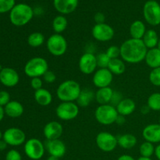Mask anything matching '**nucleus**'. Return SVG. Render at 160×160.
Returning <instances> with one entry per match:
<instances>
[{
  "label": "nucleus",
  "mask_w": 160,
  "mask_h": 160,
  "mask_svg": "<svg viewBox=\"0 0 160 160\" xmlns=\"http://www.w3.org/2000/svg\"><path fill=\"white\" fill-rule=\"evenodd\" d=\"M120 57L125 62L131 64L140 63L145 60L148 48L142 39L129 38L120 46Z\"/></svg>",
  "instance_id": "f257e3e1"
},
{
  "label": "nucleus",
  "mask_w": 160,
  "mask_h": 160,
  "mask_svg": "<svg viewBox=\"0 0 160 160\" xmlns=\"http://www.w3.org/2000/svg\"><path fill=\"white\" fill-rule=\"evenodd\" d=\"M79 83L74 80H66L56 90V96L61 102H76L81 92Z\"/></svg>",
  "instance_id": "f03ea898"
},
{
  "label": "nucleus",
  "mask_w": 160,
  "mask_h": 160,
  "mask_svg": "<svg viewBox=\"0 0 160 160\" xmlns=\"http://www.w3.org/2000/svg\"><path fill=\"white\" fill-rule=\"evenodd\" d=\"M34 17L33 9L28 4L19 3L15 5L9 12V20L16 27H23L28 24Z\"/></svg>",
  "instance_id": "7ed1b4c3"
},
{
  "label": "nucleus",
  "mask_w": 160,
  "mask_h": 160,
  "mask_svg": "<svg viewBox=\"0 0 160 160\" xmlns=\"http://www.w3.org/2000/svg\"><path fill=\"white\" fill-rule=\"evenodd\" d=\"M48 70V63L42 57H34L26 62L23 68L24 73L30 78H42Z\"/></svg>",
  "instance_id": "20e7f679"
},
{
  "label": "nucleus",
  "mask_w": 160,
  "mask_h": 160,
  "mask_svg": "<svg viewBox=\"0 0 160 160\" xmlns=\"http://www.w3.org/2000/svg\"><path fill=\"white\" fill-rule=\"evenodd\" d=\"M119 113L115 106L111 104L99 105L95 111V120L104 126L115 123Z\"/></svg>",
  "instance_id": "39448f33"
},
{
  "label": "nucleus",
  "mask_w": 160,
  "mask_h": 160,
  "mask_svg": "<svg viewBox=\"0 0 160 160\" xmlns=\"http://www.w3.org/2000/svg\"><path fill=\"white\" fill-rule=\"evenodd\" d=\"M46 48L52 56H62L67 52L68 43L62 34H53L47 39Z\"/></svg>",
  "instance_id": "423d86ee"
},
{
  "label": "nucleus",
  "mask_w": 160,
  "mask_h": 160,
  "mask_svg": "<svg viewBox=\"0 0 160 160\" xmlns=\"http://www.w3.org/2000/svg\"><path fill=\"white\" fill-rule=\"evenodd\" d=\"M56 114L62 121L73 120L79 114V106L75 102H61L56 107Z\"/></svg>",
  "instance_id": "0eeeda50"
},
{
  "label": "nucleus",
  "mask_w": 160,
  "mask_h": 160,
  "mask_svg": "<svg viewBox=\"0 0 160 160\" xmlns=\"http://www.w3.org/2000/svg\"><path fill=\"white\" fill-rule=\"evenodd\" d=\"M143 16L145 21L151 26L160 24V4L155 0H148L143 7Z\"/></svg>",
  "instance_id": "6e6552de"
},
{
  "label": "nucleus",
  "mask_w": 160,
  "mask_h": 160,
  "mask_svg": "<svg viewBox=\"0 0 160 160\" xmlns=\"http://www.w3.org/2000/svg\"><path fill=\"white\" fill-rule=\"evenodd\" d=\"M45 144L38 138H31L24 143L25 155L31 160H39L45 155Z\"/></svg>",
  "instance_id": "1a4fd4ad"
},
{
  "label": "nucleus",
  "mask_w": 160,
  "mask_h": 160,
  "mask_svg": "<svg viewBox=\"0 0 160 160\" xmlns=\"http://www.w3.org/2000/svg\"><path fill=\"white\" fill-rule=\"evenodd\" d=\"M97 147L104 152H111L114 151L118 145L117 137L111 133L102 131L97 134L95 138Z\"/></svg>",
  "instance_id": "9d476101"
},
{
  "label": "nucleus",
  "mask_w": 160,
  "mask_h": 160,
  "mask_svg": "<svg viewBox=\"0 0 160 160\" xmlns=\"http://www.w3.org/2000/svg\"><path fill=\"white\" fill-rule=\"evenodd\" d=\"M2 139L9 146H20L26 142V134L20 128H10L3 132Z\"/></svg>",
  "instance_id": "9b49d317"
},
{
  "label": "nucleus",
  "mask_w": 160,
  "mask_h": 160,
  "mask_svg": "<svg viewBox=\"0 0 160 160\" xmlns=\"http://www.w3.org/2000/svg\"><path fill=\"white\" fill-rule=\"evenodd\" d=\"M80 71L86 75L95 73L98 68L96 56L90 52H86L81 56L78 62Z\"/></svg>",
  "instance_id": "f8f14e48"
},
{
  "label": "nucleus",
  "mask_w": 160,
  "mask_h": 160,
  "mask_svg": "<svg viewBox=\"0 0 160 160\" xmlns=\"http://www.w3.org/2000/svg\"><path fill=\"white\" fill-rule=\"evenodd\" d=\"M114 30L110 25L106 23H96L92 28V34L94 38L100 42H106L112 40L114 37Z\"/></svg>",
  "instance_id": "ddd939ff"
},
{
  "label": "nucleus",
  "mask_w": 160,
  "mask_h": 160,
  "mask_svg": "<svg viewBox=\"0 0 160 160\" xmlns=\"http://www.w3.org/2000/svg\"><path fill=\"white\" fill-rule=\"evenodd\" d=\"M113 80V74L108 68H98L92 78L93 84L97 88L109 87Z\"/></svg>",
  "instance_id": "4468645a"
},
{
  "label": "nucleus",
  "mask_w": 160,
  "mask_h": 160,
  "mask_svg": "<svg viewBox=\"0 0 160 160\" xmlns=\"http://www.w3.org/2000/svg\"><path fill=\"white\" fill-rule=\"evenodd\" d=\"M20 81V75L11 67H4L0 72V83L5 87L13 88Z\"/></svg>",
  "instance_id": "2eb2a0df"
},
{
  "label": "nucleus",
  "mask_w": 160,
  "mask_h": 160,
  "mask_svg": "<svg viewBox=\"0 0 160 160\" xmlns=\"http://www.w3.org/2000/svg\"><path fill=\"white\" fill-rule=\"evenodd\" d=\"M45 150L52 156L62 158L67 152V147L64 142L60 139L56 140H46L45 143Z\"/></svg>",
  "instance_id": "dca6fc26"
},
{
  "label": "nucleus",
  "mask_w": 160,
  "mask_h": 160,
  "mask_svg": "<svg viewBox=\"0 0 160 160\" xmlns=\"http://www.w3.org/2000/svg\"><path fill=\"white\" fill-rule=\"evenodd\" d=\"M63 133V127L58 121H50L45 125L43 134L46 140L60 139Z\"/></svg>",
  "instance_id": "f3484780"
},
{
  "label": "nucleus",
  "mask_w": 160,
  "mask_h": 160,
  "mask_svg": "<svg viewBox=\"0 0 160 160\" xmlns=\"http://www.w3.org/2000/svg\"><path fill=\"white\" fill-rule=\"evenodd\" d=\"M142 136L146 142L152 144L160 143V124H148L142 131Z\"/></svg>",
  "instance_id": "a211bd4d"
},
{
  "label": "nucleus",
  "mask_w": 160,
  "mask_h": 160,
  "mask_svg": "<svg viewBox=\"0 0 160 160\" xmlns=\"http://www.w3.org/2000/svg\"><path fill=\"white\" fill-rule=\"evenodd\" d=\"M55 9L62 15L74 12L78 6V0H53Z\"/></svg>",
  "instance_id": "6ab92c4d"
},
{
  "label": "nucleus",
  "mask_w": 160,
  "mask_h": 160,
  "mask_svg": "<svg viewBox=\"0 0 160 160\" xmlns=\"http://www.w3.org/2000/svg\"><path fill=\"white\" fill-rule=\"evenodd\" d=\"M5 114L10 118H18L23 115L24 112L23 106L18 101L12 100L6 106H4Z\"/></svg>",
  "instance_id": "aec40b11"
},
{
  "label": "nucleus",
  "mask_w": 160,
  "mask_h": 160,
  "mask_svg": "<svg viewBox=\"0 0 160 160\" xmlns=\"http://www.w3.org/2000/svg\"><path fill=\"white\" fill-rule=\"evenodd\" d=\"M119 115L128 117L132 114L136 109V103L133 99L129 98H123L116 106Z\"/></svg>",
  "instance_id": "412c9836"
},
{
  "label": "nucleus",
  "mask_w": 160,
  "mask_h": 160,
  "mask_svg": "<svg viewBox=\"0 0 160 160\" xmlns=\"http://www.w3.org/2000/svg\"><path fill=\"white\" fill-rule=\"evenodd\" d=\"M114 91L110 87L102 88L96 91L95 99L99 105L110 104Z\"/></svg>",
  "instance_id": "4be33fe9"
},
{
  "label": "nucleus",
  "mask_w": 160,
  "mask_h": 160,
  "mask_svg": "<svg viewBox=\"0 0 160 160\" xmlns=\"http://www.w3.org/2000/svg\"><path fill=\"white\" fill-rule=\"evenodd\" d=\"M34 98L37 104L42 106H48L52 102V95L48 90L45 88H41L34 91Z\"/></svg>",
  "instance_id": "5701e85b"
},
{
  "label": "nucleus",
  "mask_w": 160,
  "mask_h": 160,
  "mask_svg": "<svg viewBox=\"0 0 160 160\" xmlns=\"http://www.w3.org/2000/svg\"><path fill=\"white\" fill-rule=\"evenodd\" d=\"M145 62L152 69L160 67V50L157 48L148 49L145 58Z\"/></svg>",
  "instance_id": "b1692460"
},
{
  "label": "nucleus",
  "mask_w": 160,
  "mask_h": 160,
  "mask_svg": "<svg viewBox=\"0 0 160 160\" xmlns=\"http://www.w3.org/2000/svg\"><path fill=\"white\" fill-rule=\"evenodd\" d=\"M95 92L89 88L82 89L77 99V104L79 107H87L95 99Z\"/></svg>",
  "instance_id": "393cba45"
},
{
  "label": "nucleus",
  "mask_w": 160,
  "mask_h": 160,
  "mask_svg": "<svg viewBox=\"0 0 160 160\" xmlns=\"http://www.w3.org/2000/svg\"><path fill=\"white\" fill-rule=\"evenodd\" d=\"M146 31V27L142 20H135L130 26V34L131 38L142 39Z\"/></svg>",
  "instance_id": "a878e982"
},
{
  "label": "nucleus",
  "mask_w": 160,
  "mask_h": 160,
  "mask_svg": "<svg viewBox=\"0 0 160 160\" xmlns=\"http://www.w3.org/2000/svg\"><path fill=\"white\" fill-rule=\"evenodd\" d=\"M118 145L123 149H131L138 143V139L134 134H124L117 137Z\"/></svg>",
  "instance_id": "bb28decb"
},
{
  "label": "nucleus",
  "mask_w": 160,
  "mask_h": 160,
  "mask_svg": "<svg viewBox=\"0 0 160 160\" xmlns=\"http://www.w3.org/2000/svg\"><path fill=\"white\" fill-rule=\"evenodd\" d=\"M159 36L157 32L153 29L147 30L145 35L142 38V42L148 49L154 48L157 47L158 42H159Z\"/></svg>",
  "instance_id": "cd10ccee"
},
{
  "label": "nucleus",
  "mask_w": 160,
  "mask_h": 160,
  "mask_svg": "<svg viewBox=\"0 0 160 160\" xmlns=\"http://www.w3.org/2000/svg\"><path fill=\"white\" fill-rule=\"evenodd\" d=\"M108 69L113 75H121L126 70V64L124 61L120 58L111 59Z\"/></svg>",
  "instance_id": "c85d7f7f"
},
{
  "label": "nucleus",
  "mask_w": 160,
  "mask_h": 160,
  "mask_svg": "<svg viewBox=\"0 0 160 160\" xmlns=\"http://www.w3.org/2000/svg\"><path fill=\"white\" fill-rule=\"evenodd\" d=\"M68 26L67 19L64 16L59 15L55 17L52 20V29L55 34H62L66 31Z\"/></svg>",
  "instance_id": "c756f323"
},
{
  "label": "nucleus",
  "mask_w": 160,
  "mask_h": 160,
  "mask_svg": "<svg viewBox=\"0 0 160 160\" xmlns=\"http://www.w3.org/2000/svg\"><path fill=\"white\" fill-rule=\"evenodd\" d=\"M28 44L32 48H38L45 42V36L41 32H33L28 37Z\"/></svg>",
  "instance_id": "7c9ffc66"
},
{
  "label": "nucleus",
  "mask_w": 160,
  "mask_h": 160,
  "mask_svg": "<svg viewBox=\"0 0 160 160\" xmlns=\"http://www.w3.org/2000/svg\"><path fill=\"white\" fill-rule=\"evenodd\" d=\"M155 149L154 144L145 141L139 147V153L142 157L151 158L155 154Z\"/></svg>",
  "instance_id": "2f4dec72"
},
{
  "label": "nucleus",
  "mask_w": 160,
  "mask_h": 160,
  "mask_svg": "<svg viewBox=\"0 0 160 160\" xmlns=\"http://www.w3.org/2000/svg\"><path fill=\"white\" fill-rule=\"evenodd\" d=\"M147 106L150 110L160 111V93L155 92L149 95L147 100Z\"/></svg>",
  "instance_id": "473e14b6"
},
{
  "label": "nucleus",
  "mask_w": 160,
  "mask_h": 160,
  "mask_svg": "<svg viewBox=\"0 0 160 160\" xmlns=\"http://www.w3.org/2000/svg\"><path fill=\"white\" fill-rule=\"evenodd\" d=\"M96 59L98 68H108V66L111 60L106 52H101L97 55Z\"/></svg>",
  "instance_id": "72a5a7b5"
},
{
  "label": "nucleus",
  "mask_w": 160,
  "mask_h": 160,
  "mask_svg": "<svg viewBox=\"0 0 160 160\" xmlns=\"http://www.w3.org/2000/svg\"><path fill=\"white\" fill-rule=\"evenodd\" d=\"M148 78L152 84L156 87H160V67L152 69L150 72Z\"/></svg>",
  "instance_id": "f704fd0d"
},
{
  "label": "nucleus",
  "mask_w": 160,
  "mask_h": 160,
  "mask_svg": "<svg viewBox=\"0 0 160 160\" xmlns=\"http://www.w3.org/2000/svg\"><path fill=\"white\" fill-rule=\"evenodd\" d=\"M15 6V0H0V13L10 12Z\"/></svg>",
  "instance_id": "c9c22d12"
},
{
  "label": "nucleus",
  "mask_w": 160,
  "mask_h": 160,
  "mask_svg": "<svg viewBox=\"0 0 160 160\" xmlns=\"http://www.w3.org/2000/svg\"><path fill=\"white\" fill-rule=\"evenodd\" d=\"M106 53L110 59H117L120 56V48L117 45H111L107 48Z\"/></svg>",
  "instance_id": "e433bc0d"
},
{
  "label": "nucleus",
  "mask_w": 160,
  "mask_h": 160,
  "mask_svg": "<svg viewBox=\"0 0 160 160\" xmlns=\"http://www.w3.org/2000/svg\"><path fill=\"white\" fill-rule=\"evenodd\" d=\"M42 80H43L44 82L47 83V84H52L56 81V75L52 70H48L45 74L42 77Z\"/></svg>",
  "instance_id": "4c0bfd02"
},
{
  "label": "nucleus",
  "mask_w": 160,
  "mask_h": 160,
  "mask_svg": "<svg viewBox=\"0 0 160 160\" xmlns=\"http://www.w3.org/2000/svg\"><path fill=\"white\" fill-rule=\"evenodd\" d=\"M10 95L6 91H0V106L4 107L10 102Z\"/></svg>",
  "instance_id": "58836bf2"
},
{
  "label": "nucleus",
  "mask_w": 160,
  "mask_h": 160,
  "mask_svg": "<svg viewBox=\"0 0 160 160\" xmlns=\"http://www.w3.org/2000/svg\"><path fill=\"white\" fill-rule=\"evenodd\" d=\"M6 160H22L21 154L16 149H11L6 153Z\"/></svg>",
  "instance_id": "ea45409f"
},
{
  "label": "nucleus",
  "mask_w": 160,
  "mask_h": 160,
  "mask_svg": "<svg viewBox=\"0 0 160 160\" xmlns=\"http://www.w3.org/2000/svg\"><path fill=\"white\" fill-rule=\"evenodd\" d=\"M43 80L41 78H31V86L34 91L39 90V89L42 88L43 86Z\"/></svg>",
  "instance_id": "a19ab883"
},
{
  "label": "nucleus",
  "mask_w": 160,
  "mask_h": 160,
  "mask_svg": "<svg viewBox=\"0 0 160 160\" xmlns=\"http://www.w3.org/2000/svg\"><path fill=\"white\" fill-rule=\"evenodd\" d=\"M123 96H122V94L119 92H115L114 91L113 95H112V100H111L110 104L112 105L113 106H117V105L120 103V102L123 99Z\"/></svg>",
  "instance_id": "79ce46f5"
},
{
  "label": "nucleus",
  "mask_w": 160,
  "mask_h": 160,
  "mask_svg": "<svg viewBox=\"0 0 160 160\" xmlns=\"http://www.w3.org/2000/svg\"><path fill=\"white\" fill-rule=\"evenodd\" d=\"M94 20H95L96 23H105V20H106V17H105L104 13L101 12H98L97 13H95V17H94Z\"/></svg>",
  "instance_id": "37998d69"
},
{
  "label": "nucleus",
  "mask_w": 160,
  "mask_h": 160,
  "mask_svg": "<svg viewBox=\"0 0 160 160\" xmlns=\"http://www.w3.org/2000/svg\"><path fill=\"white\" fill-rule=\"evenodd\" d=\"M117 160H136V159H134L133 156H130V155L125 154V155H122V156H120Z\"/></svg>",
  "instance_id": "c03bdc74"
},
{
  "label": "nucleus",
  "mask_w": 160,
  "mask_h": 160,
  "mask_svg": "<svg viewBox=\"0 0 160 160\" xmlns=\"http://www.w3.org/2000/svg\"><path fill=\"white\" fill-rule=\"evenodd\" d=\"M125 121H126V120H125V117H123V116H121V115H119L117 119V121H116V123H117V124L119 125H123V123H125Z\"/></svg>",
  "instance_id": "a18cd8bd"
},
{
  "label": "nucleus",
  "mask_w": 160,
  "mask_h": 160,
  "mask_svg": "<svg viewBox=\"0 0 160 160\" xmlns=\"http://www.w3.org/2000/svg\"><path fill=\"white\" fill-rule=\"evenodd\" d=\"M8 145L3 139L0 140V151H4L7 148Z\"/></svg>",
  "instance_id": "49530a36"
},
{
  "label": "nucleus",
  "mask_w": 160,
  "mask_h": 160,
  "mask_svg": "<svg viewBox=\"0 0 160 160\" xmlns=\"http://www.w3.org/2000/svg\"><path fill=\"white\" fill-rule=\"evenodd\" d=\"M155 155H156V158L160 160V144L156 147V149H155Z\"/></svg>",
  "instance_id": "de8ad7c7"
},
{
  "label": "nucleus",
  "mask_w": 160,
  "mask_h": 160,
  "mask_svg": "<svg viewBox=\"0 0 160 160\" xmlns=\"http://www.w3.org/2000/svg\"><path fill=\"white\" fill-rule=\"evenodd\" d=\"M5 110H4V107H2V106H0V122L2 121V120H3V118H4L5 117Z\"/></svg>",
  "instance_id": "09e8293b"
},
{
  "label": "nucleus",
  "mask_w": 160,
  "mask_h": 160,
  "mask_svg": "<svg viewBox=\"0 0 160 160\" xmlns=\"http://www.w3.org/2000/svg\"><path fill=\"white\" fill-rule=\"evenodd\" d=\"M149 110H150V109L148 107V106L146 105V106H145L144 107L142 108V109H141V112H142V113H143V114H147L148 112H149Z\"/></svg>",
  "instance_id": "8fccbe9b"
},
{
  "label": "nucleus",
  "mask_w": 160,
  "mask_h": 160,
  "mask_svg": "<svg viewBox=\"0 0 160 160\" xmlns=\"http://www.w3.org/2000/svg\"><path fill=\"white\" fill-rule=\"evenodd\" d=\"M46 160H59V158L55 157V156H49L48 158H47Z\"/></svg>",
  "instance_id": "3c124183"
},
{
  "label": "nucleus",
  "mask_w": 160,
  "mask_h": 160,
  "mask_svg": "<svg viewBox=\"0 0 160 160\" xmlns=\"http://www.w3.org/2000/svg\"><path fill=\"white\" fill-rule=\"evenodd\" d=\"M137 160H152L151 159V158H148V157H142V156H141V157H139L138 159Z\"/></svg>",
  "instance_id": "603ef678"
},
{
  "label": "nucleus",
  "mask_w": 160,
  "mask_h": 160,
  "mask_svg": "<svg viewBox=\"0 0 160 160\" xmlns=\"http://www.w3.org/2000/svg\"><path fill=\"white\" fill-rule=\"evenodd\" d=\"M157 48H159L160 50V38L159 39V42H158V45H157V47H156Z\"/></svg>",
  "instance_id": "864d4df0"
},
{
  "label": "nucleus",
  "mask_w": 160,
  "mask_h": 160,
  "mask_svg": "<svg viewBox=\"0 0 160 160\" xmlns=\"http://www.w3.org/2000/svg\"><path fill=\"white\" fill-rule=\"evenodd\" d=\"M2 136H3V133H2L1 130H0V140H2Z\"/></svg>",
  "instance_id": "5fc2aeb1"
},
{
  "label": "nucleus",
  "mask_w": 160,
  "mask_h": 160,
  "mask_svg": "<svg viewBox=\"0 0 160 160\" xmlns=\"http://www.w3.org/2000/svg\"><path fill=\"white\" fill-rule=\"evenodd\" d=\"M2 70V65L0 64V72H1Z\"/></svg>",
  "instance_id": "6e6d98bb"
},
{
  "label": "nucleus",
  "mask_w": 160,
  "mask_h": 160,
  "mask_svg": "<svg viewBox=\"0 0 160 160\" xmlns=\"http://www.w3.org/2000/svg\"><path fill=\"white\" fill-rule=\"evenodd\" d=\"M159 124H160V118H159Z\"/></svg>",
  "instance_id": "4d7b16f0"
}]
</instances>
